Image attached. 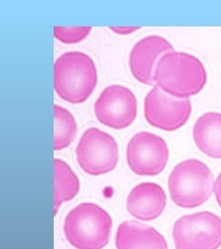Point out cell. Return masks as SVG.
I'll use <instances>...</instances> for the list:
<instances>
[{"instance_id": "1", "label": "cell", "mask_w": 221, "mask_h": 249, "mask_svg": "<svg viewBox=\"0 0 221 249\" xmlns=\"http://www.w3.org/2000/svg\"><path fill=\"white\" fill-rule=\"evenodd\" d=\"M154 82L169 95L189 99L205 87L206 71L202 62L195 56L185 52H170L158 60Z\"/></svg>"}, {"instance_id": "2", "label": "cell", "mask_w": 221, "mask_h": 249, "mask_svg": "<svg viewBox=\"0 0 221 249\" xmlns=\"http://www.w3.org/2000/svg\"><path fill=\"white\" fill-rule=\"evenodd\" d=\"M97 80L95 62L84 52H66L55 61L54 89L66 103H85L94 92Z\"/></svg>"}, {"instance_id": "3", "label": "cell", "mask_w": 221, "mask_h": 249, "mask_svg": "<svg viewBox=\"0 0 221 249\" xmlns=\"http://www.w3.org/2000/svg\"><path fill=\"white\" fill-rule=\"evenodd\" d=\"M113 221L99 205L82 203L66 214L64 234L77 249H103L110 241Z\"/></svg>"}, {"instance_id": "4", "label": "cell", "mask_w": 221, "mask_h": 249, "mask_svg": "<svg viewBox=\"0 0 221 249\" xmlns=\"http://www.w3.org/2000/svg\"><path fill=\"white\" fill-rule=\"evenodd\" d=\"M214 177L210 169L197 159H189L175 166L169 177L170 197L182 208H195L211 196Z\"/></svg>"}, {"instance_id": "5", "label": "cell", "mask_w": 221, "mask_h": 249, "mask_svg": "<svg viewBox=\"0 0 221 249\" xmlns=\"http://www.w3.org/2000/svg\"><path fill=\"white\" fill-rule=\"evenodd\" d=\"M77 161L89 176H98L112 172L119 158L117 142L97 128H89L82 134L76 149Z\"/></svg>"}, {"instance_id": "6", "label": "cell", "mask_w": 221, "mask_h": 249, "mask_svg": "<svg viewBox=\"0 0 221 249\" xmlns=\"http://www.w3.org/2000/svg\"><path fill=\"white\" fill-rule=\"evenodd\" d=\"M176 249H218L221 246V218L210 212L187 214L173 227Z\"/></svg>"}, {"instance_id": "7", "label": "cell", "mask_w": 221, "mask_h": 249, "mask_svg": "<svg viewBox=\"0 0 221 249\" xmlns=\"http://www.w3.org/2000/svg\"><path fill=\"white\" fill-rule=\"evenodd\" d=\"M170 150L158 135L147 132H138L126 147V162L137 176H155L166 167Z\"/></svg>"}, {"instance_id": "8", "label": "cell", "mask_w": 221, "mask_h": 249, "mask_svg": "<svg viewBox=\"0 0 221 249\" xmlns=\"http://www.w3.org/2000/svg\"><path fill=\"white\" fill-rule=\"evenodd\" d=\"M189 99H177L154 87L144 101V116L147 124L166 132L183 127L191 115Z\"/></svg>"}, {"instance_id": "9", "label": "cell", "mask_w": 221, "mask_h": 249, "mask_svg": "<svg viewBox=\"0 0 221 249\" xmlns=\"http://www.w3.org/2000/svg\"><path fill=\"white\" fill-rule=\"evenodd\" d=\"M97 121L115 130L126 129L132 124L138 114V101L128 88L110 85L98 96L94 104Z\"/></svg>"}, {"instance_id": "10", "label": "cell", "mask_w": 221, "mask_h": 249, "mask_svg": "<svg viewBox=\"0 0 221 249\" xmlns=\"http://www.w3.org/2000/svg\"><path fill=\"white\" fill-rule=\"evenodd\" d=\"M174 52L173 46L160 36L144 37L133 46L129 55V69L133 77L145 85L154 84V72L158 60Z\"/></svg>"}, {"instance_id": "11", "label": "cell", "mask_w": 221, "mask_h": 249, "mask_svg": "<svg viewBox=\"0 0 221 249\" xmlns=\"http://www.w3.org/2000/svg\"><path fill=\"white\" fill-rule=\"evenodd\" d=\"M167 204L162 187L155 183H142L130 191L126 199V209L133 217L142 221L157 219Z\"/></svg>"}, {"instance_id": "12", "label": "cell", "mask_w": 221, "mask_h": 249, "mask_svg": "<svg viewBox=\"0 0 221 249\" xmlns=\"http://www.w3.org/2000/svg\"><path fill=\"white\" fill-rule=\"evenodd\" d=\"M117 249H169L165 237L155 228L137 221H125L118 227Z\"/></svg>"}, {"instance_id": "13", "label": "cell", "mask_w": 221, "mask_h": 249, "mask_svg": "<svg viewBox=\"0 0 221 249\" xmlns=\"http://www.w3.org/2000/svg\"><path fill=\"white\" fill-rule=\"evenodd\" d=\"M193 139L203 154L221 159V113L206 112L200 116L193 128Z\"/></svg>"}, {"instance_id": "14", "label": "cell", "mask_w": 221, "mask_h": 249, "mask_svg": "<svg viewBox=\"0 0 221 249\" xmlns=\"http://www.w3.org/2000/svg\"><path fill=\"white\" fill-rule=\"evenodd\" d=\"M54 214L58 213L62 204L71 201L80 189L79 179L73 170L61 159H54Z\"/></svg>"}, {"instance_id": "15", "label": "cell", "mask_w": 221, "mask_h": 249, "mask_svg": "<svg viewBox=\"0 0 221 249\" xmlns=\"http://www.w3.org/2000/svg\"><path fill=\"white\" fill-rule=\"evenodd\" d=\"M54 150L61 151L69 146L78 133V124L73 115L65 108L54 105Z\"/></svg>"}, {"instance_id": "16", "label": "cell", "mask_w": 221, "mask_h": 249, "mask_svg": "<svg viewBox=\"0 0 221 249\" xmlns=\"http://www.w3.org/2000/svg\"><path fill=\"white\" fill-rule=\"evenodd\" d=\"M91 27H54V37L64 44H76L86 39Z\"/></svg>"}, {"instance_id": "17", "label": "cell", "mask_w": 221, "mask_h": 249, "mask_svg": "<svg viewBox=\"0 0 221 249\" xmlns=\"http://www.w3.org/2000/svg\"><path fill=\"white\" fill-rule=\"evenodd\" d=\"M110 30L120 35H126L140 30V27H110Z\"/></svg>"}, {"instance_id": "18", "label": "cell", "mask_w": 221, "mask_h": 249, "mask_svg": "<svg viewBox=\"0 0 221 249\" xmlns=\"http://www.w3.org/2000/svg\"><path fill=\"white\" fill-rule=\"evenodd\" d=\"M214 193H215V196L216 200L218 202V204L221 207V173L220 176H218L216 182L214 183Z\"/></svg>"}]
</instances>
